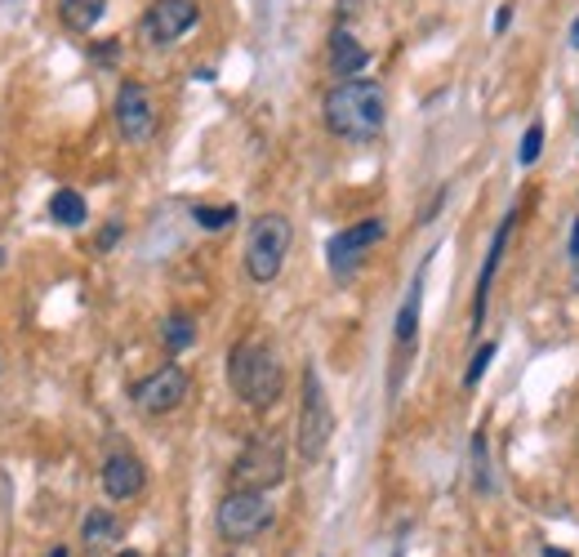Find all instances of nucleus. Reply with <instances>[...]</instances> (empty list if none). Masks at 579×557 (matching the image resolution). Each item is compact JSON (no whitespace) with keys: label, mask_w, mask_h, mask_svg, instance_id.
Listing matches in <instances>:
<instances>
[{"label":"nucleus","mask_w":579,"mask_h":557,"mask_svg":"<svg viewBox=\"0 0 579 557\" xmlns=\"http://www.w3.org/2000/svg\"><path fill=\"white\" fill-rule=\"evenodd\" d=\"M321 116H325V129L344 144H370V138L383 129L389 121V95H383L379 81H340L325 95L321 103Z\"/></svg>","instance_id":"nucleus-1"},{"label":"nucleus","mask_w":579,"mask_h":557,"mask_svg":"<svg viewBox=\"0 0 579 557\" xmlns=\"http://www.w3.org/2000/svg\"><path fill=\"white\" fill-rule=\"evenodd\" d=\"M227 384H232V393L246 401L250 410L276 406V397H281V388H285V370H281L276 348L263 344V339L236 344L232 357H227Z\"/></svg>","instance_id":"nucleus-2"},{"label":"nucleus","mask_w":579,"mask_h":557,"mask_svg":"<svg viewBox=\"0 0 579 557\" xmlns=\"http://www.w3.org/2000/svg\"><path fill=\"white\" fill-rule=\"evenodd\" d=\"M272 499L268 491H246V486H232L223 499H219V535L232 540V544H246V540H259L268 527H272Z\"/></svg>","instance_id":"nucleus-3"},{"label":"nucleus","mask_w":579,"mask_h":557,"mask_svg":"<svg viewBox=\"0 0 579 557\" xmlns=\"http://www.w3.org/2000/svg\"><path fill=\"white\" fill-rule=\"evenodd\" d=\"M290 242H295V227H290L285 214H263L250 227V242H246V272H250V282H259V286L276 282L281 268H285V255H290Z\"/></svg>","instance_id":"nucleus-4"},{"label":"nucleus","mask_w":579,"mask_h":557,"mask_svg":"<svg viewBox=\"0 0 579 557\" xmlns=\"http://www.w3.org/2000/svg\"><path fill=\"white\" fill-rule=\"evenodd\" d=\"M285 482V446L276 433H259L241 446L236 463H232V486L246 491H272Z\"/></svg>","instance_id":"nucleus-5"},{"label":"nucleus","mask_w":579,"mask_h":557,"mask_svg":"<svg viewBox=\"0 0 579 557\" xmlns=\"http://www.w3.org/2000/svg\"><path fill=\"white\" fill-rule=\"evenodd\" d=\"M299 459L304 463H317L334 437V410H330V397L321 388V375L308 366L304 375V406H299Z\"/></svg>","instance_id":"nucleus-6"},{"label":"nucleus","mask_w":579,"mask_h":557,"mask_svg":"<svg viewBox=\"0 0 579 557\" xmlns=\"http://www.w3.org/2000/svg\"><path fill=\"white\" fill-rule=\"evenodd\" d=\"M187 393H192V380H187V370L174 366V361H165L161 370H152L148 380H138L130 388V397H134V406L143 414H170V410H178L187 401Z\"/></svg>","instance_id":"nucleus-7"},{"label":"nucleus","mask_w":579,"mask_h":557,"mask_svg":"<svg viewBox=\"0 0 579 557\" xmlns=\"http://www.w3.org/2000/svg\"><path fill=\"white\" fill-rule=\"evenodd\" d=\"M197 18H201L197 0H152V10L138 23V36L148 45H157V50H165V45H174L178 36H187L197 27Z\"/></svg>","instance_id":"nucleus-8"},{"label":"nucleus","mask_w":579,"mask_h":557,"mask_svg":"<svg viewBox=\"0 0 579 557\" xmlns=\"http://www.w3.org/2000/svg\"><path fill=\"white\" fill-rule=\"evenodd\" d=\"M383 219H361V223H353V227H344V232H334L330 237V246H325V263H330V272L334 276H353L357 272V263L383 242Z\"/></svg>","instance_id":"nucleus-9"},{"label":"nucleus","mask_w":579,"mask_h":557,"mask_svg":"<svg viewBox=\"0 0 579 557\" xmlns=\"http://www.w3.org/2000/svg\"><path fill=\"white\" fill-rule=\"evenodd\" d=\"M116 129L125 144H148L152 129H157V108H152V95H148V85H138V81H121L116 89Z\"/></svg>","instance_id":"nucleus-10"},{"label":"nucleus","mask_w":579,"mask_h":557,"mask_svg":"<svg viewBox=\"0 0 579 557\" xmlns=\"http://www.w3.org/2000/svg\"><path fill=\"white\" fill-rule=\"evenodd\" d=\"M143 486H148V469H143L138 455L121 450V455H112L103 463V491H108V499H134V495H143Z\"/></svg>","instance_id":"nucleus-11"},{"label":"nucleus","mask_w":579,"mask_h":557,"mask_svg":"<svg viewBox=\"0 0 579 557\" xmlns=\"http://www.w3.org/2000/svg\"><path fill=\"white\" fill-rule=\"evenodd\" d=\"M513 223H517V214H504V223L495 227L491 255H486V263H481V272H477V299H472V331L481 326V317H486V299H491V286H495V272H500V263H504V246H508V237H513Z\"/></svg>","instance_id":"nucleus-12"},{"label":"nucleus","mask_w":579,"mask_h":557,"mask_svg":"<svg viewBox=\"0 0 579 557\" xmlns=\"http://www.w3.org/2000/svg\"><path fill=\"white\" fill-rule=\"evenodd\" d=\"M366 63H370V50H366V45H361L353 32H344V27H340V32L330 36V67L340 72L344 81H353Z\"/></svg>","instance_id":"nucleus-13"},{"label":"nucleus","mask_w":579,"mask_h":557,"mask_svg":"<svg viewBox=\"0 0 579 557\" xmlns=\"http://www.w3.org/2000/svg\"><path fill=\"white\" fill-rule=\"evenodd\" d=\"M103 14H108V0H59V18L72 32H94Z\"/></svg>","instance_id":"nucleus-14"},{"label":"nucleus","mask_w":579,"mask_h":557,"mask_svg":"<svg viewBox=\"0 0 579 557\" xmlns=\"http://www.w3.org/2000/svg\"><path fill=\"white\" fill-rule=\"evenodd\" d=\"M116 535H121V522L108 513V508H94V513H85V522H81L85 548H103V544H112Z\"/></svg>","instance_id":"nucleus-15"},{"label":"nucleus","mask_w":579,"mask_h":557,"mask_svg":"<svg viewBox=\"0 0 579 557\" xmlns=\"http://www.w3.org/2000/svg\"><path fill=\"white\" fill-rule=\"evenodd\" d=\"M419 304H423V276L410 282V295L397 312V348H410L415 344V331H419Z\"/></svg>","instance_id":"nucleus-16"},{"label":"nucleus","mask_w":579,"mask_h":557,"mask_svg":"<svg viewBox=\"0 0 579 557\" xmlns=\"http://www.w3.org/2000/svg\"><path fill=\"white\" fill-rule=\"evenodd\" d=\"M85 197L81 193H72V188H59L54 197H50V219L54 223H63V227H81L85 223Z\"/></svg>","instance_id":"nucleus-17"},{"label":"nucleus","mask_w":579,"mask_h":557,"mask_svg":"<svg viewBox=\"0 0 579 557\" xmlns=\"http://www.w3.org/2000/svg\"><path fill=\"white\" fill-rule=\"evenodd\" d=\"M161 339H165V348H170V352H183V348H192V344H197V321H192L187 312H174V317H165Z\"/></svg>","instance_id":"nucleus-18"},{"label":"nucleus","mask_w":579,"mask_h":557,"mask_svg":"<svg viewBox=\"0 0 579 557\" xmlns=\"http://www.w3.org/2000/svg\"><path fill=\"white\" fill-rule=\"evenodd\" d=\"M472 486L481 495L491 491V446H486V433H472Z\"/></svg>","instance_id":"nucleus-19"},{"label":"nucleus","mask_w":579,"mask_h":557,"mask_svg":"<svg viewBox=\"0 0 579 557\" xmlns=\"http://www.w3.org/2000/svg\"><path fill=\"white\" fill-rule=\"evenodd\" d=\"M192 219H197V227H206V232H219V227L236 223V206H197Z\"/></svg>","instance_id":"nucleus-20"},{"label":"nucleus","mask_w":579,"mask_h":557,"mask_svg":"<svg viewBox=\"0 0 579 557\" xmlns=\"http://www.w3.org/2000/svg\"><path fill=\"white\" fill-rule=\"evenodd\" d=\"M540 152H544V125L535 121V125L526 129L521 148H517V165H535V161H540Z\"/></svg>","instance_id":"nucleus-21"},{"label":"nucleus","mask_w":579,"mask_h":557,"mask_svg":"<svg viewBox=\"0 0 579 557\" xmlns=\"http://www.w3.org/2000/svg\"><path fill=\"white\" fill-rule=\"evenodd\" d=\"M491 357H495V344L486 339V344H481L477 352H472V361H468V370H464V388H472L481 375H486V366H491Z\"/></svg>","instance_id":"nucleus-22"},{"label":"nucleus","mask_w":579,"mask_h":557,"mask_svg":"<svg viewBox=\"0 0 579 557\" xmlns=\"http://www.w3.org/2000/svg\"><path fill=\"white\" fill-rule=\"evenodd\" d=\"M116 242H121V223H108V227H103V232H99V250H103V255H108V250H112V246H116Z\"/></svg>","instance_id":"nucleus-23"},{"label":"nucleus","mask_w":579,"mask_h":557,"mask_svg":"<svg viewBox=\"0 0 579 557\" xmlns=\"http://www.w3.org/2000/svg\"><path fill=\"white\" fill-rule=\"evenodd\" d=\"M508 18H513V10H508V5H504V10H500V14H495V32H504V27H508Z\"/></svg>","instance_id":"nucleus-24"},{"label":"nucleus","mask_w":579,"mask_h":557,"mask_svg":"<svg viewBox=\"0 0 579 557\" xmlns=\"http://www.w3.org/2000/svg\"><path fill=\"white\" fill-rule=\"evenodd\" d=\"M570 255H579V223H575V232H570Z\"/></svg>","instance_id":"nucleus-25"},{"label":"nucleus","mask_w":579,"mask_h":557,"mask_svg":"<svg viewBox=\"0 0 579 557\" xmlns=\"http://www.w3.org/2000/svg\"><path fill=\"white\" fill-rule=\"evenodd\" d=\"M570 45H575V50H579V18H575V27H570Z\"/></svg>","instance_id":"nucleus-26"},{"label":"nucleus","mask_w":579,"mask_h":557,"mask_svg":"<svg viewBox=\"0 0 579 557\" xmlns=\"http://www.w3.org/2000/svg\"><path fill=\"white\" fill-rule=\"evenodd\" d=\"M544 557H570L566 548H544Z\"/></svg>","instance_id":"nucleus-27"},{"label":"nucleus","mask_w":579,"mask_h":557,"mask_svg":"<svg viewBox=\"0 0 579 557\" xmlns=\"http://www.w3.org/2000/svg\"><path fill=\"white\" fill-rule=\"evenodd\" d=\"M112 557H143V553H134V548H121V553H112Z\"/></svg>","instance_id":"nucleus-28"},{"label":"nucleus","mask_w":579,"mask_h":557,"mask_svg":"<svg viewBox=\"0 0 579 557\" xmlns=\"http://www.w3.org/2000/svg\"><path fill=\"white\" fill-rule=\"evenodd\" d=\"M50 557H67V548H54V553H50Z\"/></svg>","instance_id":"nucleus-29"},{"label":"nucleus","mask_w":579,"mask_h":557,"mask_svg":"<svg viewBox=\"0 0 579 557\" xmlns=\"http://www.w3.org/2000/svg\"><path fill=\"white\" fill-rule=\"evenodd\" d=\"M0 263H5V255H0Z\"/></svg>","instance_id":"nucleus-30"}]
</instances>
